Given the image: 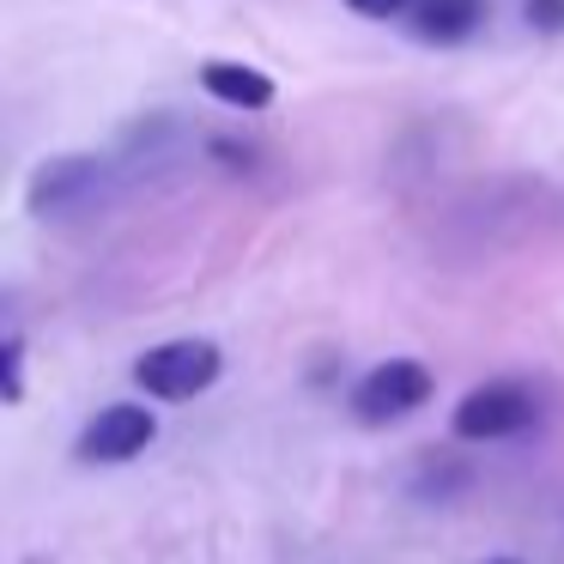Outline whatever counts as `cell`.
Instances as JSON below:
<instances>
[{
  "label": "cell",
  "mask_w": 564,
  "mask_h": 564,
  "mask_svg": "<svg viewBox=\"0 0 564 564\" xmlns=\"http://www.w3.org/2000/svg\"><path fill=\"white\" fill-rule=\"evenodd\" d=\"M134 382L152 401H195L219 382V346L213 340H164L134 365Z\"/></svg>",
  "instance_id": "6da1fadb"
},
{
  "label": "cell",
  "mask_w": 564,
  "mask_h": 564,
  "mask_svg": "<svg viewBox=\"0 0 564 564\" xmlns=\"http://www.w3.org/2000/svg\"><path fill=\"white\" fill-rule=\"evenodd\" d=\"M104 188H110V171H104L98 159H86V152H67V159L37 164V176H31V188H25V207L37 213V219H67V213L98 207Z\"/></svg>",
  "instance_id": "7a4b0ae2"
},
{
  "label": "cell",
  "mask_w": 564,
  "mask_h": 564,
  "mask_svg": "<svg viewBox=\"0 0 564 564\" xmlns=\"http://www.w3.org/2000/svg\"><path fill=\"white\" fill-rule=\"evenodd\" d=\"M534 425V389L522 382H479L455 401V437L462 443H498Z\"/></svg>",
  "instance_id": "3957f363"
},
{
  "label": "cell",
  "mask_w": 564,
  "mask_h": 564,
  "mask_svg": "<svg viewBox=\"0 0 564 564\" xmlns=\"http://www.w3.org/2000/svg\"><path fill=\"white\" fill-rule=\"evenodd\" d=\"M431 401V370L419 358H389V365L365 370L352 382V413L365 425H389V419H406Z\"/></svg>",
  "instance_id": "277c9868"
},
{
  "label": "cell",
  "mask_w": 564,
  "mask_h": 564,
  "mask_svg": "<svg viewBox=\"0 0 564 564\" xmlns=\"http://www.w3.org/2000/svg\"><path fill=\"white\" fill-rule=\"evenodd\" d=\"M152 437H159V419H152L147 406H134V401L104 406V413L79 431V462H134Z\"/></svg>",
  "instance_id": "5b68a950"
},
{
  "label": "cell",
  "mask_w": 564,
  "mask_h": 564,
  "mask_svg": "<svg viewBox=\"0 0 564 564\" xmlns=\"http://www.w3.org/2000/svg\"><path fill=\"white\" fill-rule=\"evenodd\" d=\"M200 86L219 104H231V110H268L273 104V79L261 67H243V62H207L200 67Z\"/></svg>",
  "instance_id": "8992f818"
},
{
  "label": "cell",
  "mask_w": 564,
  "mask_h": 564,
  "mask_svg": "<svg viewBox=\"0 0 564 564\" xmlns=\"http://www.w3.org/2000/svg\"><path fill=\"white\" fill-rule=\"evenodd\" d=\"M486 19V0H413V31L425 43H462Z\"/></svg>",
  "instance_id": "52a82bcc"
},
{
  "label": "cell",
  "mask_w": 564,
  "mask_h": 564,
  "mask_svg": "<svg viewBox=\"0 0 564 564\" xmlns=\"http://www.w3.org/2000/svg\"><path fill=\"white\" fill-rule=\"evenodd\" d=\"M0 365H7V401H19V394H25V346H19V334H7Z\"/></svg>",
  "instance_id": "ba28073f"
},
{
  "label": "cell",
  "mask_w": 564,
  "mask_h": 564,
  "mask_svg": "<svg viewBox=\"0 0 564 564\" xmlns=\"http://www.w3.org/2000/svg\"><path fill=\"white\" fill-rule=\"evenodd\" d=\"M462 486H467V467H443L437 474V462H431L425 474H419V498H431V491L443 498V491H462Z\"/></svg>",
  "instance_id": "9c48e42d"
},
{
  "label": "cell",
  "mask_w": 564,
  "mask_h": 564,
  "mask_svg": "<svg viewBox=\"0 0 564 564\" xmlns=\"http://www.w3.org/2000/svg\"><path fill=\"white\" fill-rule=\"evenodd\" d=\"M528 25L534 31H564V0H528Z\"/></svg>",
  "instance_id": "30bf717a"
},
{
  "label": "cell",
  "mask_w": 564,
  "mask_h": 564,
  "mask_svg": "<svg viewBox=\"0 0 564 564\" xmlns=\"http://www.w3.org/2000/svg\"><path fill=\"white\" fill-rule=\"evenodd\" d=\"M352 13H365V19H394V13H413V0H346Z\"/></svg>",
  "instance_id": "8fae6325"
},
{
  "label": "cell",
  "mask_w": 564,
  "mask_h": 564,
  "mask_svg": "<svg viewBox=\"0 0 564 564\" xmlns=\"http://www.w3.org/2000/svg\"><path fill=\"white\" fill-rule=\"evenodd\" d=\"M486 564H516V558H486Z\"/></svg>",
  "instance_id": "7c38bea8"
}]
</instances>
